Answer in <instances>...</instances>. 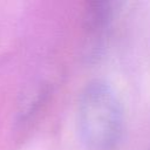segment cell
<instances>
[{
  "label": "cell",
  "mask_w": 150,
  "mask_h": 150,
  "mask_svg": "<svg viewBox=\"0 0 150 150\" xmlns=\"http://www.w3.org/2000/svg\"><path fill=\"white\" fill-rule=\"evenodd\" d=\"M80 138L89 150H112L124 130V110L114 88L103 80L88 82L77 101Z\"/></svg>",
  "instance_id": "cell-1"
},
{
  "label": "cell",
  "mask_w": 150,
  "mask_h": 150,
  "mask_svg": "<svg viewBox=\"0 0 150 150\" xmlns=\"http://www.w3.org/2000/svg\"><path fill=\"white\" fill-rule=\"evenodd\" d=\"M120 2L116 1H95L90 2L84 16V28L90 56H96L104 45L110 26L117 14Z\"/></svg>",
  "instance_id": "cell-2"
}]
</instances>
